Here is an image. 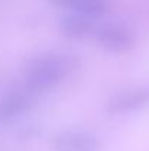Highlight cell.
Returning a JSON list of instances; mask_svg holds the SVG:
<instances>
[{"instance_id":"6da1fadb","label":"cell","mask_w":149,"mask_h":151,"mask_svg":"<svg viewBox=\"0 0 149 151\" xmlns=\"http://www.w3.org/2000/svg\"><path fill=\"white\" fill-rule=\"evenodd\" d=\"M75 59L61 51L35 54L25 68L24 88L31 94L44 93L60 84L75 66Z\"/></svg>"},{"instance_id":"7a4b0ae2","label":"cell","mask_w":149,"mask_h":151,"mask_svg":"<svg viewBox=\"0 0 149 151\" xmlns=\"http://www.w3.org/2000/svg\"><path fill=\"white\" fill-rule=\"evenodd\" d=\"M92 37L104 50L111 53H126L135 44V34L132 29L118 22H104L97 25Z\"/></svg>"},{"instance_id":"3957f363","label":"cell","mask_w":149,"mask_h":151,"mask_svg":"<svg viewBox=\"0 0 149 151\" xmlns=\"http://www.w3.org/2000/svg\"><path fill=\"white\" fill-rule=\"evenodd\" d=\"M149 106V88H126L113 94L105 103V111L110 114H127Z\"/></svg>"},{"instance_id":"277c9868","label":"cell","mask_w":149,"mask_h":151,"mask_svg":"<svg viewBox=\"0 0 149 151\" xmlns=\"http://www.w3.org/2000/svg\"><path fill=\"white\" fill-rule=\"evenodd\" d=\"M50 148L53 151H98L99 139L86 131L66 129L51 138Z\"/></svg>"},{"instance_id":"5b68a950","label":"cell","mask_w":149,"mask_h":151,"mask_svg":"<svg viewBox=\"0 0 149 151\" xmlns=\"http://www.w3.org/2000/svg\"><path fill=\"white\" fill-rule=\"evenodd\" d=\"M34 101V94L25 88H13L0 97V122H9L24 114Z\"/></svg>"},{"instance_id":"8992f818","label":"cell","mask_w":149,"mask_h":151,"mask_svg":"<svg viewBox=\"0 0 149 151\" xmlns=\"http://www.w3.org/2000/svg\"><path fill=\"white\" fill-rule=\"evenodd\" d=\"M97 25L98 24L95 22V19L81 15V13H75V12H69L58 22L60 31L67 38H72V40H82L86 37H92Z\"/></svg>"},{"instance_id":"52a82bcc","label":"cell","mask_w":149,"mask_h":151,"mask_svg":"<svg viewBox=\"0 0 149 151\" xmlns=\"http://www.w3.org/2000/svg\"><path fill=\"white\" fill-rule=\"evenodd\" d=\"M48 1L57 7L69 9L70 12L89 16L95 21L99 16H102L108 9L107 0H48Z\"/></svg>"},{"instance_id":"ba28073f","label":"cell","mask_w":149,"mask_h":151,"mask_svg":"<svg viewBox=\"0 0 149 151\" xmlns=\"http://www.w3.org/2000/svg\"><path fill=\"white\" fill-rule=\"evenodd\" d=\"M40 132H41V128L38 123H28L24 128H21L19 137H21V139H32L37 135H40Z\"/></svg>"}]
</instances>
